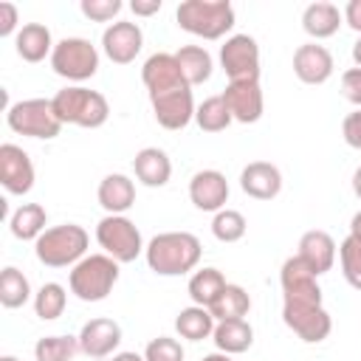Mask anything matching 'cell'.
Returning a JSON list of instances; mask_svg holds the SVG:
<instances>
[{
    "label": "cell",
    "mask_w": 361,
    "mask_h": 361,
    "mask_svg": "<svg viewBox=\"0 0 361 361\" xmlns=\"http://www.w3.org/2000/svg\"><path fill=\"white\" fill-rule=\"evenodd\" d=\"M220 68L228 82L259 79V45L251 34H231L220 45Z\"/></svg>",
    "instance_id": "cell-9"
},
{
    "label": "cell",
    "mask_w": 361,
    "mask_h": 361,
    "mask_svg": "<svg viewBox=\"0 0 361 361\" xmlns=\"http://www.w3.org/2000/svg\"><path fill=\"white\" fill-rule=\"evenodd\" d=\"M234 116V121L240 124H254L262 118L265 110V96L259 87V79H248V82H228L226 90L220 93Z\"/></svg>",
    "instance_id": "cell-16"
},
{
    "label": "cell",
    "mask_w": 361,
    "mask_h": 361,
    "mask_svg": "<svg viewBox=\"0 0 361 361\" xmlns=\"http://www.w3.org/2000/svg\"><path fill=\"white\" fill-rule=\"evenodd\" d=\"M279 285H282V302H296V305H322V288L319 276L293 254L282 262L279 271Z\"/></svg>",
    "instance_id": "cell-11"
},
{
    "label": "cell",
    "mask_w": 361,
    "mask_h": 361,
    "mask_svg": "<svg viewBox=\"0 0 361 361\" xmlns=\"http://www.w3.org/2000/svg\"><path fill=\"white\" fill-rule=\"evenodd\" d=\"M144 361H183V347L172 336H158L147 344Z\"/></svg>",
    "instance_id": "cell-38"
},
{
    "label": "cell",
    "mask_w": 361,
    "mask_h": 361,
    "mask_svg": "<svg viewBox=\"0 0 361 361\" xmlns=\"http://www.w3.org/2000/svg\"><path fill=\"white\" fill-rule=\"evenodd\" d=\"M350 234L353 237H361V209L353 214V220H350Z\"/></svg>",
    "instance_id": "cell-46"
},
{
    "label": "cell",
    "mask_w": 361,
    "mask_h": 361,
    "mask_svg": "<svg viewBox=\"0 0 361 361\" xmlns=\"http://www.w3.org/2000/svg\"><path fill=\"white\" fill-rule=\"evenodd\" d=\"M161 0H133L130 3V8H133V14L135 17H152V14H158L161 11Z\"/></svg>",
    "instance_id": "cell-44"
},
{
    "label": "cell",
    "mask_w": 361,
    "mask_h": 361,
    "mask_svg": "<svg viewBox=\"0 0 361 361\" xmlns=\"http://www.w3.org/2000/svg\"><path fill=\"white\" fill-rule=\"evenodd\" d=\"M341 96L350 104L361 107V68H347L341 73Z\"/></svg>",
    "instance_id": "cell-40"
},
{
    "label": "cell",
    "mask_w": 361,
    "mask_h": 361,
    "mask_svg": "<svg viewBox=\"0 0 361 361\" xmlns=\"http://www.w3.org/2000/svg\"><path fill=\"white\" fill-rule=\"evenodd\" d=\"M17 23H20L17 6H14V3H0V37H11L14 31H20ZM14 37H17V34H14Z\"/></svg>",
    "instance_id": "cell-42"
},
{
    "label": "cell",
    "mask_w": 361,
    "mask_h": 361,
    "mask_svg": "<svg viewBox=\"0 0 361 361\" xmlns=\"http://www.w3.org/2000/svg\"><path fill=\"white\" fill-rule=\"evenodd\" d=\"M6 124L8 130H14L17 135H28V138H42L51 141L59 135L62 121L54 113L51 99H23L8 104L6 110Z\"/></svg>",
    "instance_id": "cell-7"
},
{
    "label": "cell",
    "mask_w": 361,
    "mask_h": 361,
    "mask_svg": "<svg viewBox=\"0 0 361 361\" xmlns=\"http://www.w3.org/2000/svg\"><path fill=\"white\" fill-rule=\"evenodd\" d=\"M144 48V31L138 23H130V20H116L104 28L102 34V51L110 62L116 65H130L135 62V56L141 54Z\"/></svg>",
    "instance_id": "cell-13"
},
{
    "label": "cell",
    "mask_w": 361,
    "mask_h": 361,
    "mask_svg": "<svg viewBox=\"0 0 361 361\" xmlns=\"http://www.w3.org/2000/svg\"><path fill=\"white\" fill-rule=\"evenodd\" d=\"M141 82H144L149 96L164 93V90H175V87H189L175 54H166V51L147 56V62L141 65Z\"/></svg>",
    "instance_id": "cell-18"
},
{
    "label": "cell",
    "mask_w": 361,
    "mask_h": 361,
    "mask_svg": "<svg viewBox=\"0 0 361 361\" xmlns=\"http://www.w3.org/2000/svg\"><path fill=\"white\" fill-rule=\"evenodd\" d=\"M341 14H344V23H347L353 31L361 34V0H350V3L341 8Z\"/></svg>",
    "instance_id": "cell-43"
},
{
    "label": "cell",
    "mask_w": 361,
    "mask_h": 361,
    "mask_svg": "<svg viewBox=\"0 0 361 361\" xmlns=\"http://www.w3.org/2000/svg\"><path fill=\"white\" fill-rule=\"evenodd\" d=\"M353 62H355V68H361V37L353 42Z\"/></svg>",
    "instance_id": "cell-48"
},
{
    "label": "cell",
    "mask_w": 361,
    "mask_h": 361,
    "mask_svg": "<svg viewBox=\"0 0 361 361\" xmlns=\"http://www.w3.org/2000/svg\"><path fill=\"white\" fill-rule=\"evenodd\" d=\"M245 231H248V220L237 209H220L212 217V234L220 243H237V240L245 237Z\"/></svg>",
    "instance_id": "cell-36"
},
{
    "label": "cell",
    "mask_w": 361,
    "mask_h": 361,
    "mask_svg": "<svg viewBox=\"0 0 361 361\" xmlns=\"http://www.w3.org/2000/svg\"><path fill=\"white\" fill-rule=\"evenodd\" d=\"M79 350L90 358H110L121 344V324L107 316H96L79 330Z\"/></svg>",
    "instance_id": "cell-15"
},
{
    "label": "cell",
    "mask_w": 361,
    "mask_h": 361,
    "mask_svg": "<svg viewBox=\"0 0 361 361\" xmlns=\"http://www.w3.org/2000/svg\"><path fill=\"white\" fill-rule=\"evenodd\" d=\"M195 121H197V127L203 133H223L234 121V116H231V110H228V104H226L223 96H209V99H203L197 104Z\"/></svg>",
    "instance_id": "cell-33"
},
{
    "label": "cell",
    "mask_w": 361,
    "mask_h": 361,
    "mask_svg": "<svg viewBox=\"0 0 361 361\" xmlns=\"http://www.w3.org/2000/svg\"><path fill=\"white\" fill-rule=\"evenodd\" d=\"M25 302H34L28 276H25L20 268L6 265V268L0 271V305L8 307V310H17V307H23Z\"/></svg>",
    "instance_id": "cell-31"
},
{
    "label": "cell",
    "mask_w": 361,
    "mask_h": 361,
    "mask_svg": "<svg viewBox=\"0 0 361 361\" xmlns=\"http://www.w3.org/2000/svg\"><path fill=\"white\" fill-rule=\"evenodd\" d=\"M96 197H99V206L107 214H124L135 203V183H133V178H127L121 172H110V175L102 178V183L96 189Z\"/></svg>",
    "instance_id": "cell-23"
},
{
    "label": "cell",
    "mask_w": 361,
    "mask_h": 361,
    "mask_svg": "<svg viewBox=\"0 0 361 361\" xmlns=\"http://www.w3.org/2000/svg\"><path fill=\"white\" fill-rule=\"evenodd\" d=\"M51 68L68 82H85L99 71V48L85 37H65L54 45Z\"/></svg>",
    "instance_id": "cell-8"
},
{
    "label": "cell",
    "mask_w": 361,
    "mask_h": 361,
    "mask_svg": "<svg viewBox=\"0 0 361 361\" xmlns=\"http://www.w3.org/2000/svg\"><path fill=\"white\" fill-rule=\"evenodd\" d=\"M82 14L90 20V23H110L118 17V11L124 8L121 0H82L79 3Z\"/></svg>",
    "instance_id": "cell-39"
},
{
    "label": "cell",
    "mask_w": 361,
    "mask_h": 361,
    "mask_svg": "<svg viewBox=\"0 0 361 361\" xmlns=\"http://www.w3.org/2000/svg\"><path fill=\"white\" fill-rule=\"evenodd\" d=\"M34 164L31 155L17 144L0 147V183L8 195H28L34 189Z\"/></svg>",
    "instance_id": "cell-14"
},
{
    "label": "cell",
    "mask_w": 361,
    "mask_h": 361,
    "mask_svg": "<svg viewBox=\"0 0 361 361\" xmlns=\"http://www.w3.org/2000/svg\"><path fill=\"white\" fill-rule=\"evenodd\" d=\"M228 180L220 169H200L189 180V200L200 212H220L228 203Z\"/></svg>",
    "instance_id": "cell-17"
},
{
    "label": "cell",
    "mask_w": 361,
    "mask_h": 361,
    "mask_svg": "<svg viewBox=\"0 0 361 361\" xmlns=\"http://www.w3.org/2000/svg\"><path fill=\"white\" fill-rule=\"evenodd\" d=\"M54 45H56V42L51 39V28L42 25V23H25V25L17 31V37H14V51H17V56H20L23 62H31V65L42 62L45 56L51 59Z\"/></svg>",
    "instance_id": "cell-25"
},
{
    "label": "cell",
    "mask_w": 361,
    "mask_h": 361,
    "mask_svg": "<svg viewBox=\"0 0 361 361\" xmlns=\"http://www.w3.org/2000/svg\"><path fill=\"white\" fill-rule=\"evenodd\" d=\"M353 192H355V197L361 200V166L353 172Z\"/></svg>",
    "instance_id": "cell-47"
},
{
    "label": "cell",
    "mask_w": 361,
    "mask_h": 361,
    "mask_svg": "<svg viewBox=\"0 0 361 361\" xmlns=\"http://www.w3.org/2000/svg\"><path fill=\"white\" fill-rule=\"evenodd\" d=\"M333 54L319 42H305L293 51V73L305 85H324L333 76Z\"/></svg>",
    "instance_id": "cell-19"
},
{
    "label": "cell",
    "mask_w": 361,
    "mask_h": 361,
    "mask_svg": "<svg viewBox=\"0 0 361 361\" xmlns=\"http://www.w3.org/2000/svg\"><path fill=\"white\" fill-rule=\"evenodd\" d=\"M79 350L76 336H42L34 344V361H73Z\"/></svg>",
    "instance_id": "cell-34"
},
{
    "label": "cell",
    "mask_w": 361,
    "mask_h": 361,
    "mask_svg": "<svg viewBox=\"0 0 361 361\" xmlns=\"http://www.w3.org/2000/svg\"><path fill=\"white\" fill-rule=\"evenodd\" d=\"M118 282V262L107 254H87L85 259H79L71 274H68V285L71 293L82 302H102L110 296V290Z\"/></svg>",
    "instance_id": "cell-5"
},
{
    "label": "cell",
    "mask_w": 361,
    "mask_h": 361,
    "mask_svg": "<svg viewBox=\"0 0 361 361\" xmlns=\"http://www.w3.org/2000/svg\"><path fill=\"white\" fill-rule=\"evenodd\" d=\"M240 189L254 200H274L282 192V172L271 161H251L240 172Z\"/></svg>",
    "instance_id": "cell-20"
},
{
    "label": "cell",
    "mask_w": 361,
    "mask_h": 361,
    "mask_svg": "<svg viewBox=\"0 0 361 361\" xmlns=\"http://www.w3.org/2000/svg\"><path fill=\"white\" fill-rule=\"evenodd\" d=\"M87 245H90V237L82 226L62 223V226L45 228L34 240V254L48 268H73L79 259L87 257Z\"/></svg>",
    "instance_id": "cell-3"
},
{
    "label": "cell",
    "mask_w": 361,
    "mask_h": 361,
    "mask_svg": "<svg viewBox=\"0 0 361 361\" xmlns=\"http://www.w3.org/2000/svg\"><path fill=\"white\" fill-rule=\"evenodd\" d=\"M96 243L102 245V254L113 257L118 265L135 262L147 251L138 226L127 214H104L96 223Z\"/></svg>",
    "instance_id": "cell-6"
},
{
    "label": "cell",
    "mask_w": 361,
    "mask_h": 361,
    "mask_svg": "<svg viewBox=\"0 0 361 361\" xmlns=\"http://www.w3.org/2000/svg\"><path fill=\"white\" fill-rule=\"evenodd\" d=\"M200 361H234V358L226 355V353H209V355H203Z\"/></svg>",
    "instance_id": "cell-49"
},
{
    "label": "cell",
    "mask_w": 361,
    "mask_h": 361,
    "mask_svg": "<svg viewBox=\"0 0 361 361\" xmlns=\"http://www.w3.org/2000/svg\"><path fill=\"white\" fill-rule=\"evenodd\" d=\"M0 361H20L17 355H0Z\"/></svg>",
    "instance_id": "cell-50"
},
{
    "label": "cell",
    "mask_w": 361,
    "mask_h": 361,
    "mask_svg": "<svg viewBox=\"0 0 361 361\" xmlns=\"http://www.w3.org/2000/svg\"><path fill=\"white\" fill-rule=\"evenodd\" d=\"M341 23H344V14H341V8H338L336 3H330V0H316V3H310V6L302 11V28H305L307 37H313V42L338 34Z\"/></svg>",
    "instance_id": "cell-24"
},
{
    "label": "cell",
    "mask_w": 361,
    "mask_h": 361,
    "mask_svg": "<svg viewBox=\"0 0 361 361\" xmlns=\"http://www.w3.org/2000/svg\"><path fill=\"white\" fill-rule=\"evenodd\" d=\"M282 322L293 336H299L305 344H319L330 336L333 319L324 310V305H296V302H282Z\"/></svg>",
    "instance_id": "cell-10"
},
{
    "label": "cell",
    "mask_w": 361,
    "mask_h": 361,
    "mask_svg": "<svg viewBox=\"0 0 361 361\" xmlns=\"http://www.w3.org/2000/svg\"><path fill=\"white\" fill-rule=\"evenodd\" d=\"M338 259H341V274L347 285L361 290V237L347 234L338 245Z\"/></svg>",
    "instance_id": "cell-37"
},
{
    "label": "cell",
    "mask_w": 361,
    "mask_h": 361,
    "mask_svg": "<svg viewBox=\"0 0 361 361\" xmlns=\"http://www.w3.org/2000/svg\"><path fill=\"white\" fill-rule=\"evenodd\" d=\"M65 305H68V290L59 285V282H45L37 293H34V313L42 319V322H54L65 313Z\"/></svg>",
    "instance_id": "cell-35"
},
{
    "label": "cell",
    "mask_w": 361,
    "mask_h": 361,
    "mask_svg": "<svg viewBox=\"0 0 361 361\" xmlns=\"http://www.w3.org/2000/svg\"><path fill=\"white\" fill-rule=\"evenodd\" d=\"M212 341L217 344V353L226 355H240L245 350H251L254 344V327L245 319H228V322H217Z\"/></svg>",
    "instance_id": "cell-26"
},
{
    "label": "cell",
    "mask_w": 361,
    "mask_h": 361,
    "mask_svg": "<svg viewBox=\"0 0 361 361\" xmlns=\"http://www.w3.org/2000/svg\"><path fill=\"white\" fill-rule=\"evenodd\" d=\"M203 254L200 240L192 231H161L147 243V265L158 276H183L197 268Z\"/></svg>",
    "instance_id": "cell-1"
},
{
    "label": "cell",
    "mask_w": 361,
    "mask_h": 361,
    "mask_svg": "<svg viewBox=\"0 0 361 361\" xmlns=\"http://www.w3.org/2000/svg\"><path fill=\"white\" fill-rule=\"evenodd\" d=\"M48 226V212L39 203H23L8 217V231L17 240H37Z\"/></svg>",
    "instance_id": "cell-27"
},
{
    "label": "cell",
    "mask_w": 361,
    "mask_h": 361,
    "mask_svg": "<svg viewBox=\"0 0 361 361\" xmlns=\"http://www.w3.org/2000/svg\"><path fill=\"white\" fill-rule=\"evenodd\" d=\"M110 361H144V355H138V353H130V350H121V353L110 355Z\"/></svg>",
    "instance_id": "cell-45"
},
{
    "label": "cell",
    "mask_w": 361,
    "mask_h": 361,
    "mask_svg": "<svg viewBox=\"0 0 361 361\" xmlns=\"http://www.w3.org/2000/svg\"><path fill=\"white\" fill-rule=\"evenodd\" d=\"M214 316L209 313V307H200V305H189L183 307L178 316H175V330L180 338L186 341H203V338H212L214 333Z\"/></svg>",
    "instance_id": "cell-28"
},
{
    "label": "cell",
    "mask_w": 361,
    "mask_h": 361,
    "mask_svg": "<svg viewBox=\"0 0 361 361\" xmlns=\"http://www.w3.org/2000/svg\"><path fill=\"white\" fill-rule=\"evenodd\" d=\"M336 240L327 234V231H322V228H310V231H305L302 237H299V251H296V257L316 274V276H322V274H327L330 268H333V262H336Z\"/></svg>",
    "instance_id": "cell-21"
},
{
    "label": "cell",
    "mask_w": 361,
    "mask_h": 361,
    "mask_svg": "<svg viewBox=\"0 0 361 361\" xmlns=\"http://www.w3.org/2000/svg\"><path fill=\"white\" fill-rule=\"evenodd\" d=\"M175 59H178V65H180V71H183L189 87L209 82L214 62H212V54H209L203 45H180V48L175 51Z\"/></svg>",
    "instance_id": "cell-29"
},
{
    "label": "cell",
    "mask_w": 361,
    "mask_h": 361,
    "mask_svg": "<svg viewBox=\"0 0 361 361\" xmlns=\"http://www.w3.org/2000/svg\"><path fill=\"white\" fill-rule=\"evenodd\" d=\"M251 310V296L243 285H226L223 293L212 302L209 313L214 316V322H228V319H245Z\"/></svg>",
    "instance_id": "cell-32"
},
{
    "label": "cell",
    "mask_w": 361,
    "mask_h": 361,
    "mask_svg": "<svg viewBox=\"0 0 361 361\" xmlns=\"http://www.w3.org/2000/svg\"><path fill=\"white\" fill-rule=\"evenodd\" d=\"M226 276L217 271V268H197L192 276H189V285H186V293L192 299V305H200V307H212V302L223 293L226 288Z\"/></svg>",
    "instance_id": "cell-30"
},
{
    "label": "cell",
    "mask_w": 361,
    "mask_h": 361,
    "mask_svg": "<svg viewBox=\"0 0 361 361\" xmlns=\"http://www.w3.org/2000/svg\"><path fill=\"white\" fill-rule=\"evenodd\" d=\"M152 104V116L164 130H183L192 118H195V96L192 87H175V90H164V93H152L149 96Z\"/></svg>",
    "instance_id": "cell-12"
},
{
    "label": "cell",
    "mask_w": 361,
    "mask_h": 361,
    "mask_svg": "<svg viewBox=\"0 0 361 361\" xmlns=\"http://www.w3.org/2000/svg\"><path fill=\"white\" fill-rule=\"evenodd\" d=\"M341 135H344L347 147L361 149V107H355L353 113L344 116V121H341Z\"/></svg>",
    "instance_id": "cell-41"
},
{
    "label": "cell",
    "mask_w": 361,
    "mask_h": 361,
    "mask_svg": "<svg viewBox=\"0 0 361 361\" xmlns=\"http://www.w3.org/2000/svg\"><path fill=\"white\" fill-rule=\"evenodd\" d=\"M51 104L62 124H73L85 130H96L110 118V102L99 90H90L85 85H68L56 90Z\"/></svg>",
    "instance_id": "cell-2"
},
{
    "label": "cell",
    "mask_w": 361,
    "mask_h": 361,
    "mask_svg": "<svg viewBox=\"0 0 361 361\" xmlns=\"http://www.w3.org/2000/svg\"><path fill=\"white\" fill-rule=\"evenodd\" d=\"M178 25L200 39H220L234 28V6L228 0H183L175 8Z\"/></svg>",
    "instance_id": "cell-4"
},
{
    "label": "cell",
    "mask_w": 361,
    "mask_h": 361,
    "mask_svg": "<svg viewBox=\"0 0 361 361\" xmlns=\"http://www.w3.org/2000/svg\"><path fill=\"white\" fill-rule=\"evenodd\" d=\"M133 172H135L138 183H144L149 189H161L172 178V161L161 147H144L133 158Z\"/></svg>",
    "instance_id": "cell-22"
}]
</instances>
